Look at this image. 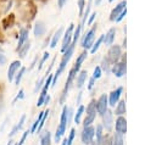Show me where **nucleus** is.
<instances>
[{
    "instance_id": "f257e3e1",
    "label": "nucleus",
    "mask_w": 156,
    "mask_h": 145,
    "mask_svg": "<svg viewBox=\"0 0 156 145\" xmlns=\"http://www.w3.org/2000/svg\"><path fill=\"white\" fill-rule=\"evenodd\" d=\"M74 45H76V43H72V44L63 51V55H62L61 62H60V65H58V68H57L56 73L52 76V83H51V87H54V85L56 84L57 78H58V77L62 74V72L65 71V68H66L68 61L71 60V57H72V55H73V52H74Z\"/></svg>"
},
{
    "instance_id": "f03ea898",
    "label": "nucleus",
    "mask_w": 156,
    "mask_h": 145,
    "mask_svg": "<svg viewBox=\"0 0 156 145\" xmlns=\"http://www.w3.org/2000/svg\"><path fill=\"white\" fill-rule=\"evenodd\" d=\"M67 106H63V108H62V112H61V118H60V124H58V127H57V129H56V133H55V141L56 143H58L60 140H61V138L63 136V134H65V132H66V129H67V127H68V124H67Z\"/></svg>"
},
{
    "instance_id": "7ed1b4c3",
    "label": "nucleus",
    "mask_w": 156,
    "mask_h": 145,
    "mask_svg": "<svg viewBox=\"0 0 156 145\" xmlns=\"http://www.w3.org/2000/svg\"><path fill=\"white\" fill-rule=\"evenodd\" d=\"M121 57H122V61H119V62L117 61V62L113 63L112 67H111V72H112L117 78L123 77V76L126 74V72H127V65H126L127 58H126V55H122Z\"/></svg>"
},
{
    "instance_id": "20e7f679",
    "label": "nucleus",
    "mask_w": 156,
    "mask_h": 145,
    "mask_svg": "<svg viewBox=\"0 0 156 145\" xmlns=\"http://www.w3.org/2000/svg\"><path fill=\"white\" fill-rule=\"evenodd\" d=\"M95 34H96V24L93 26V28H90L83 37L82 39V48L88 50L91 48V45L94 44V40H95Z\"/></svg>"
},
{
    "instance_id": "39448f33",
    "label": "nucleus",
    "mask_w": 156,
    "mask_h": 145,
    "mask_svg": "<svg viewBox=\"0 0 156 145\" xmlns=\"http://www.w3.org/2000/svg\"><path fill=\"white\" fill-rule=\"evenodd\" d=\"M96 117V106H95V100H91L88 106H87V116L83 121V126L87 127V126H90L94 119Z\"/></svg>"
},
{
    "instance_id": "423d86ee",
    "label": "nucleus",
    "mask_w": 156,
    "mask_h": 145,
    "mask_svg": "<svg viewBox=\"0 0 156 145\" xmlns=\"http://www.w3.org/2000/svg\"><path fill=\"white\" fill-rule=\"evenodd\" d=\"M77 73H78V71H77L74 67H72L71 71L68 72V77H67V80H66V84H65V88H63V90H62V95H61V99H60V102H61V104L65 101V99H66V96H67V93H68V90L71 89L72 83H73V80H74V78H76V76H77Z\"/></svg>"
},
{
    "instance_id": "0eeeda50",
    "label": "nucleus",
    "mask_w": 156,
    "mask_h": 145,
    "mask_svg": "<svg viewBox=\"0 0 156 145\" xmlns=\"http://www.w3.org/2000/svg\"><path fill=\"white\" fill-rule=\"evenodd\" d=\"M94 138H95V128L91 124L84 127L83 130H82V134H80L82 143L85 144V145H90L91 141L94 140Z\"/></svg>"
},
{
    "instance_id": "6e6552de",
    "label": "nucleus",
    "mask_w": 156,
    "mask_h": 145,
    "mask_svg": "<svg viewBox=\"0 0 156 145\" xmlns=\"http://www.w3.org/2000/svg\"><path fill=\"white\" fill-rule=\"evenodd\" d=\"M122 56V50H121V46L119 45H111L110 49H108V52H107V58L110 60V62L113 65L116 63Z\"/></svg>"
},
{
    "instance_id": "1a4fd4ad",
    "label": "nucleus",
    "mask_w": 156,
    "mask_h": 145,
    "mask_svg": "<svg viewBox=\"0 0 156 145\" xmlns=\"http://www.w3.org/2000/svg\"><path fill=\"white\" fill-rule=\"evenodd\" d=\"M73 30H74V24L71 23L63 35V39H62V46H61V51L63 52L71 44H72V35H73Z\"/></svg>"
},
{
    "instance_id": "9d476101",
    "label": "nucleus",
    "mask_w": 156,
    "mask_h": 145,
    "mask_svg": "<svg viewBox=\"0 0 156 145\" xmlns=\"http://www.w3.org/2000/svg\"><path fill=\"white\" fill-rule=\"evenodd\" d=\"M95 106H96V112L99 115H104L106 112V110L108 108V101H107V95L106 94H102L98 101H95Z\"/></svg>"
},
{
    "instance_id": "9b49d317",
    "label": "nucleus",
    "mask_w": 156,
    "mask_h": 145,
    "mask_svg": "<svg viewBox=\"0 0 156 145\" xmlns=\"http://www.w3.org/2000/svg\"><path fill=\"white\" fill-rule=\"evenodd\" d=\"M112 127H113V112L107 108L106 112L102 115V128L106 129L107 132H111Z\"/></svg>"
},
{
    "instance_id": "f8f14e48",
    "label": "nucleus",
    "mask_w": 156,
    "mask_h": 145,
    "mask_svg": "<svg viewBox=\"0 0 156 145\" xmlns=\"http://www.w3.org/2000/svg\"><path fill=\"white\" fill-rule=\"evenodd\" d=\"M122 93H123V88H122V87H118L117 89L112 90V91L110 93V95L107 96L108 106H111V107H115V106H116V104L119 101V97H121Z\"/></svg>"
},
{
    "instance_id": "ddd939ff",
    "label": "nucleus",
    "mask_w": 156,
    "mask_h": 145,
    "mask_svg": "<svg viewBox=\"0 0 156 145\" xmlns=\"http://www.w3.org/2000/svg\"><path fill=\"white\" fill-rule=\"evenodd\" d=\"M21 66H22V65H21V61H20V60H15V61L11 62V65L9 66V69H7V78H9L10 82L13 80V77H15L16 72L20 69Z\"/></svg>"
},
{
    "instance_id": "4468645a",
    "label": "nucleus",
    "mask_w": 156,
    "mask_h": 145,
    "mask_svg": "<svg viewBox=\"0 0 156 145\" xmlns=\"http://www.w3.org/2000/svg\"><path fill=\"white\" fill-rule=\"evenodd\" d=\"M115 129H116V132H118L123 135L127 133V119L123 116H118V118L116 119Z\"/></svg>"
},
{
    "instance_id": "2eb2a0df",
    "label": "nucleus",
    "mask_w": 156,
    "mask_h": 145,
    "mask_svg": "<svg viewBox=\"0 0 156 145\" xmlns=\"http://www.w3.org/2000/svg\"><path fill=\"white\" fill-rule=\"evenodd\" d=\"M126 6H127V1L126 0H123L118 5H116V7H113L112 11H111V13H110V21H113L115 22V19L117 18V16L122 12L123 9H126Z\"/></svg>"
},
{
    "instance_id": "dca6fc26",
    "label": "nucleus",
    "mask_w": 156,
    "mask_h": 145,
    "mask_svg": "<svg viewBox=\"0 0 156 145\" xmlns=\"http://www.w3.org/2000/svg\"><path fill=\"white\" fill-rule=\"evenodd\" d=\"M28 35H29V30L26 29V28H22L20 30V35H18V43H17V48H16V51L28 40Z\"/></svg>"
},
{
    "instance_id": "f3484780",
    "label": "nucleus",
    "mask_w": 156,
    "mask_h": 145,
    "mask_svg": "<svg viewBox=\"0 0 156 145\" xmlns=\"http://www.w3.org/2000/svg\"><path fill=\"white\" fill-rule=\"evenodd\" d=\"M115 35H116V29H115V28L108 29V32L104 35L102 44H105V45H107V46L112 45V43H113V40H115Z\"/></svg>"
},
{
    "instance_id": "a211bd4d",
    "label": "nucleus",
    "mask_w": 156,
    "mask_h": 145,
    "mask_svg": "<svg viewBox=\"0 0 156 145\" xmlns=\"http://www.w3.org/2000/svg\"><path fill=\"white\" fill-rule=\"evenodd\" d=\"M45 30H46L45 23H44L43 21H38V22L35 23V26H34L33 33H34V35H35V37H41V35H44Z\"/></svg>"
},
{
    "instance_id": "6ab92c4d",
    "label": "nucleus",
    "mask_w": 156,
    "mask_h": 145,
    "mask_svg": "<svg viewBox=\"0 0 156 145\" xmlns=\"http://www.w3.org/2000/svg\"><path fill=\"white\" fill-rule=\"evenodd\" d=\"M62 34H63V28H58V29L55 32V34L52 35L51 41H50V48H51V49L56 48V45H57L58 40L61 39V35H62Z\"/></svg>"
},
{
    "instance_id": "aec40b11",
    "label": "nucleus",
    "mask_w": 156,
    "mask_h": 145,
    "mask_svg": "<svg viewBox=\"0 0 156 145\" xmlns=\"http://www.w3.org/2000/svg\"><path fill=\"white\" fill-rule=\"evenodd\" d=\"M24 122H26V115H23V116L21 117L20 122H18V123H17V124H16V126H15V127L11 129V132H10L9 136H10V138H12V136H13V135H15V134L18 132V130H21V129L23 128V126H24Z\"/></svg>"
},
{
    "instance_id": "412c9836",
    "label": "nucleus",
    "mask_w": 156,
    "mask_h": 145,
    "mask_svg": "<svg viewBox=\"0 0 156 145\" xmlns=\"http://www.w3.org/2000/svg\"><path fill=\"white\" fill-rule=\"evenodd\" d=\"M115 107H116V108H115V112H113V113H116L117 116H123V115L126 113V101H124V100L118 101Z\"/></svg>"
},
{
    "instance_id": "4be33fe9",
    "label": "nucleus",
    "mask_w": 156,
    "mask_h": 145,
    "mask_svg": "<svg viewBox=\"0 0 156 145\" xmlns=\"http://www.w3.org/2000/svg\"><path fill=\"white\" fill-rule=\"evenodd\" d=\"M87 56H88V51H87V50H84V51H83V52H82V54H80V55L77 57L76 63H74V66H73V67H74V68H76L78 72H79V69H80L82 63H83V62H84V60L87 58Z\"/></svg>"
},
{
    "instance_id": "5701e85b",
    "label": "nucleus",
    "mask_w": 156,
    "mask_h": 145,
    "mask_svg": "<svg viewBox=\"0 0 156 145\" xmlns=\"http://www.w3.org/2000/svg\"><path fill=\"white\" fill-rule=\"evenodd\" d=\"M29 49H30V41L29 40H27L17 51H18V55H20V57L21 58H23V57H26V55H27V52L29 51Z\"/></svg>"
},
{
    "instance_id": "b1692460",
    "label": "nucleus",
    "mask_w": 156,
    "mask_h": 145,
    "mask_svg": "<svg viewBox=\"0 0 156 145\" xmlns=\"http://www.w3.org/2000/svg\"><path fill=\"white\" fill-rule=\"evenodd\" d=\"M87 74H88L87 71H80L79 74L77 76V88L78 89H80L84 85V83L87 80Z\"/></svg>"
},
{
    "instance_id": "393cba45",
    "label": "nucleus",
    "mask_w": 156,
    "mask_h": 145,
    "mask_svg": "<svg viewBox=\"0 0 156 145\" xmlns=\"http://www.w3.org/2000/svg\"><path fill=\"white\" fill-rule=\"evenodd\" d=\"M40 145H51V133L49 130L40 135Z\"/></svg>"
},
{
    "instance_id": "a878e982",
    "label": "nucleus",
    "mask_w": 156,
    "mask_h": 145,
    "mask_svg": "<svg viewBox=\"0 0 156 145\" xmlns=\"http://www.w3.org/2000/svg\"><path fill=\"white\" fill-rule=\"evenodd\" d=\"M112 145H124V139H123V134L116 132L112 136Z\"/></svg>"
},
{
    "instance_id": "bb28decb",
    "label": "nucleus",
    "mask_w": 156,
    "mask_h": 145,
    "mask_svg": "<svg viewBox=\"0 0 156 145\" xmlns=\"http://www.w3.org/2000/svg\"><path fill=\"white\" fill-rule=\"evenodd\" d=\"M26 71H27V68L26 67H20V69L16 72V74H15V77H13V80H15V84H20V82H21V79H22V77L24 76V73H26Z\"/></svg>"
},
{
    "instance_id": "cd10ccee",
    "label": "nucleus",
    "mask_w": 156,
    "mask_h": 145,
    "mask_svg": "<svg viewBox=\"0 0 156 145\" xmlns=\"http://www.w3.org/2000/svg\"><path fill=\"white\" fill-rule=\"evenodd\" d=\"M102 40H104V35H100V37L98 38V40L94 41V44H93L91 48H90V52H91V54H95V52L99 50V48L102 45Z\"/></svg>"
},
{
    "instance_id": "c85d7f7f",
    "label": "nucleus",
    "mask_w": 156,
    "mask_h": 145,
    "mask_svg": "<svg viewBox=\"0 0 156 145\" xmlns=\"http://www.w3.org/2000/svg\"><path fill=\"white\" fill-rule=\"evenodd\" d=\"M111 66H112V63L110 62V60H108L107 57H105V58L102 60V62H101L100 68H101V71H105L106 73H110V72H111Z\"/></svg>"
},
{
    "instance_id": "c756f323",
    "label": "nucleus",
    "mask_w": 156,
    "mask_h": 145,
    "mask_svg": "<svg viewBox=\"0 0 156 145\" xmlns=\"http://www.w3.org/2000/svg\"><path fill=\"white\" fill-rule=\"evenodd\" d=\"M84 111H85V107H84L83 105H79V106H78V110H77V112L74 113V122H76L77 124L80 122V118H82V116H83Z\"/></svg>"
},
{
    "instance_id": "7c9ffc66",
    "label": "nucleus",
    "mask_w": 156,
    "mask_h": 145,
    "mask_svg": "<svg viewBox=\"0 0 156 145\" xmlns=\"http://www.w3.org/2000/svg\"><path fill=\"white\" fill-rule=\"evenodd\" d=\"M41 91H40V94H39V99H38V101H37V106H41L43 104H44V100H45V97H46V93H48V89L46 88H41L40 89Z\"/></svg>"
},
{
    "instance_id": "2f4dec72",
    "label": "nucleus",
    "mask_w": 156,
    "mask_h": 145,
    "mask_svg": "<svg viewBox=\"0 0 156 145\" xmlns=\"http://www.w3.org/2000/svg\"><path fill=\"white\" fill-rule=\"evenodd\" d=\"M82 30H83V28H82V24H80V23H79V24H77V28H76V30H73V35H72V43H76V41L79 39V35H80Z\"/></svg>"
},
{
    "instance_id": "473e14b6",
    "label": "nucleus",
    "mask_w": 156,
    "mask_h": 145,
    "mask_svg": "<svg viewBox=\"0 0 156 145\" xmlns=\"http://www.w3.org/2000/svg\"><path fill=\"white\" fill-rule=\"evenodd\" d=\"M48 115H49V110H45L44 111V115H43V118H41V121H40V123L38 124V127H37V133H39L40 130H41V128H43V126H44V123H45V119H46V117H48Z\"/></svg>"
},
{
    "instance_id": "72a5a7b5",
    "label": "nucleus",
    "mask_w": 156,
    "mask_h": 145,
    "mask_svg": "<svg viewBox=\"0 0 156 145\" xmlns=\"http://www.w3.org/2000/svg\"><path fill=\"white\" fill-rule=\"evenodd\" d=\"M49 56H50V54H49L48 51L43 54V57H41V58H40V61H39V66H38V69H41V68H43V66H44L45 61L49 58Z\"/></svg>"
},
{
    "instance_id": "f704fd0d",
    "label": "nucleus",
    "mask_w": 156,
    "mask_h": 145,
    "mask_svg": "<svg viewBox=\"0 0 156 145\" xmlns=\"http://www.w3.org/2000/svg\"><path fill=\"white\" fill-rule=\"evenodd\" d=\"M101 145H112V136L106 134L102 136V140H101Z\"/></svg>"
},
{
    "instance_id": "c9c22d12",
    "label": "nucleus",
    "mask_w": 156,
    "mask_h": 145,
    "mask_svg": "<svg viewBox=\"0 0 156 145\" xmlns=\"http://www.w3.org/2000/svg\"><path fill=\"white\" fill-rule=\"evenodd\" d=\"M74 135H76V129H74V128H72V129H71V132H69L68 138L66 139V140H67V145H72L73 139H74Z\"/></svg>"
},
{
    "instance_id": "e433bc0d",
    "label": "nucleus",
    "mask_w": 156,
    "mask_h": 145,
    "mask_svg": "<svg viewBox=\"0 0 156 145\" xmlns=\"http://www.w3.org/2000/svg\"><path fill=\"white\" fill-rule=\"evenodd\" d=\"M101 68H100V66H96L95 68H94V72H93V78H95V79H99L100 77H101Z\"/></svg>"
},
{
    "instance_id": "4c0bfd02",
    "label": "nucleus",
    "mask_w": 156,
    "mask_h": 145,
    "mask_svg": "<svg viewBox=\"0 0 156 145\" xmlns=\"http://www.w3.org/2000/svg\"><path fill=\"white\" fill-rule=\"evenodd\" d=\"M85 9V0H78V10H79V16L83 15Z\"/></svg>"
},
{
    "instance_id": "58836bf2",
    "label": "nucleus",
    "mask_w": 156,
    "mask_h": 145,
    "mask_svg": "<svg viewBox=\"0 0 156 145\" xmlns=\"http://www.w3.org/2000/svg\"><path fill=\"white\" fill-rule=\"evenodd\" d=\"M28 134H29V130H24L23 134H22V136H21V139H20V141L16 143V145H23L24 141H26V139H27V136H28Z\"/></svg>"
},
{
    "instance_id": "ea45409f",
    "label": "nucleus",
    "mask_w": 156,
    "mask_h": 145,
    "mask_svg": "<svg viewBox=\"0 0 156 145\" xmlns=\"http://www.w3.org/2000/svg\"><path fill=\"white\" fill-rule=\"evenodd\" d=\"M44 82H45V77H43L39 82H37V84H35V88H34V91L37 93V91H39L41 88H43V85H44Z\"/></svg>"
},
{
    "instance_id": "a19ab883",
    "label": "nucleus",
    "mask_w": 156,
    "mask_h": 145,
    "mask_svg": "<svg viewBox=\"0 0 156 145\" xmlns=\"http://www.w3.org/2000/svg\"><path fill=\"white\" fill-rule=\"evenodd\" d=\"M126 15H127V7L122 10V12H121V13L117 16V18L115 19V22H121V21H122V19L126 17Z\"/></svg>"
},
{
    "instance_id": "79ce46f5",
    "label": "nucleus",
    "mask_w": 156,
    "mask_h": 145,
    "mask_svg": "<svg viewBox=\"0 0 156 145\" xmlns=\"http://www.w3.org/2000/svg\"><path fill=\"white\" fill-rule=\"evenodd\" d=\"M23 97H24V91H23V89H21V90L18 91V94L16 95V97L13 99V101H12V102L15 104L17 100H21V99H23Z\"/></svg>"
},
{
    "instance_id": "37998d69",
    "label": "nucleus",
    "mask_w": 156,
    "mask_h": 145,
    "mask_svg": "<svg viewBox=\"0 0 156 145\" xmlns=\"http://www.w3.org/2000/svg\"><path fill=\"white\" fill-rule=\"evenodd\" d=\"M95 80H96V79H95V78H93V77L89 79V82H88V89H89V90H90V89L94 87V84H95Z\"/></svg>"
},
{
    "instance_id": "c03bdc74",
    "label": "nucleus",
    "mask_w": 156,
    "mask_h": 145,
    "mask_svg": "<svg viewBox=\"0 0 156 145\" xmlns=\"http://www.w3.org/2000/svg\"><path fill=\"white\" fill-rule=\"evenodd\" d=\"M89 16H90V17H89V19L87 21V23H88V24H91V23H93V21L95 19V17H96V13L94 12V13H91V15H89Z\"/></svg>"
},
{
    "instance_id": "a18cd8bd",
    "label": "nucleus",
    "mask_w": 156,
    "mask_h": 145,
    "mask_svg": "<svg viewBox=\"0 0 156 145\" xmlns=\"http://www.w3.org/2000/svg\"><path fill=\"white\" fill-rule=\"evenodd\" d=\"M6 63V56L2 54V52H0V65L2 66V65H5Z\"/></svg>"
},
{
    "instance_id": "49530a36",
    "label": "nucleus",
    "mask_w": 156,
    "mask_h": 145,
    "mask_svg": "<svg viewBox=\"0 0 156 145\" xmlns=\"http://www.w3.org/2000/svg\"><path fill=\"white\" fill-rule=\"evenodd\" d=\"M66 2H67V0H57V5H58L60 9H62V7L65 6Z\"/></svg>"
},
{
    "instance_id": "de8ad7c7",
    "label": "nucleus",
    "mask_w": 156,
    "mask_h": 145,
    "mask_svg": "<svg viewBox=\"0 0 156 145\" xmlns=\"http://www.w3.org/2000/svg\"><path fill=\"white\" fill-rule=\"evenodd\" d=\"M37 60H38V57H35V58H34V60L32 61V63H30V66H29V68H28V71H30V69H32V68H33V67L35 66V62H37Z\"/></svg>"
},
{
    "instance_id": "09e8293b",
    "label": "nucleus",
    "mask_w": 156,
    "mask_h": 145,
    "mask_svg": "<svg viewBox=\"0 0 156 145\" xmlns=\"http://www.w3.org/2000/svg\"><path fill=\"white\" fill-rule=\"evenodd\" d=\"M2 107H4V99H2V95L0 94V112H1Z\"/></svg>"
},
{
    "instance_id": "8fccbe9b",
    "label": "nucleus",
    "mask_w": 156,
    "mask_h": 145,
    "mask_svg": "<svg viewBox=\"0 0 156 145\" xmlns=\"http://www.w3.org/2000/svg\"><path fill=\"white\" fill-rule=\"evenodd\" d=\"M49 101H50V96H49V95H46V97H45V100H44V104H43V105H48V104H49Z\"/></svg>"
},
{
    "instance_id": "3c124183",
    "label": "nucleus",
    "mask_w": 156,
    "mask_h": 145,
    "mask_svg": "<svg viewBox=\"0 0 156 145\" xmlns=\"http://www.w3.org/2000/svg\"><path fill=\"white\" fill-rule=\"evenodd\" d=\"M61 145H67V140H66V139H63V140H62V143H61Z\"/></svg>"
},
{
    "instance_id": "603ef678",
    "label": "nucleus",
    "mask_w": 156,
    "mask_h": 145,
    "mask_svg": "<svg viewBox=\"0 0 156 145\" xmlns=\"http://www.w3.org/2000/svg\"><path fill=\"white\" fill-rule=\"evenodd\" d=\"M123 46H124V48L127 46V39H126V38H124V40H123Z\"/></svg>"
},
{
    "instance_id": "864d4df0",
    "label": "nucleus",
    "mask_w": 156,
    "mask_h": 145,
    "mask_svg": "<svg viewBox=\"0 0 156 145\" xmlns=\"http://www.w3.org/2000/svg\"><path fill=\"white\" fill-rule=\"evenodd\" d=\"M100 2H101V0H95V5H100Z\"/></svg>"
},
{
    "instance_id": "5fc2aeb1",
    "label": "nucleus",
    "mask_w": 156,
    "mask_h": 145,
    "mask_svg": "<svg viewBox=\"0 0 156 145\" xmlns=\"http://www.w3.org/2000/svg\"><path fill=\"white\" fill-rule=\"evenodd\" d=\"M7 145H13V140H10V141H9V144H7Z\"/></svg>"
},
{
    "instance_id": "6e6d98bb",
    "label": "nucleus",
    "mask_w": 156,
    "mask_h": 145,
    "mask_svg": "<svg viewBox=\"0 0 156 145\" xmlns=\"http://www.w3.org/2000/svg\"><path fill=\"white\" fill-rule=\"evenodd\" d=\"M112 1H115V0H108V2H112Z\"/></svg>"
},
{
    "instance_id": "4d7b16f0",
    "label": "nucleus",
    "mask_w": 156,
    "mask_h": 145,
    "mask_svg": "<svg viewBox=\"0 0 156 145\" xmlns=\"http://www.w3.org/2000/svg\"><path fill=\"white\" fill-rule=\"evenodd\" d=\"M88 1H93V0H88Z\"/></svg>"
},
{
    "instance_id": "13d9d810",
    "label": "nucleus",
    "mask_w": 156,
    "mask_h": 145,
    "mask_svg": "<svg viewBox=\"0 0 156 145\" xmlns=\"http://www.w3.org/2000/svg\"><path fill=\"white\" fill-rule=\"evenodd\" d=\"M13 145H16V143H13Z\"/></svg>"
}]
</instances>
